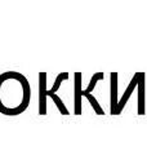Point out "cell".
<instances>
[{
	"label": "cell",
	"instance_id": "6da1fadb",
	"mask_svg": "<svg viewBox=\"0 0 147 142\" xmlns=\"http://www.w3.org/2000/svg\"><path fill=\"white\" fill-rule=\"evenodd\" d=\"M30 98L31 88L25 75L17 71L0 74V114L7 116L22 114Z\"/></svg>",
	"mask_w": 147,
	"mask_h": 142
}]
</instances>
